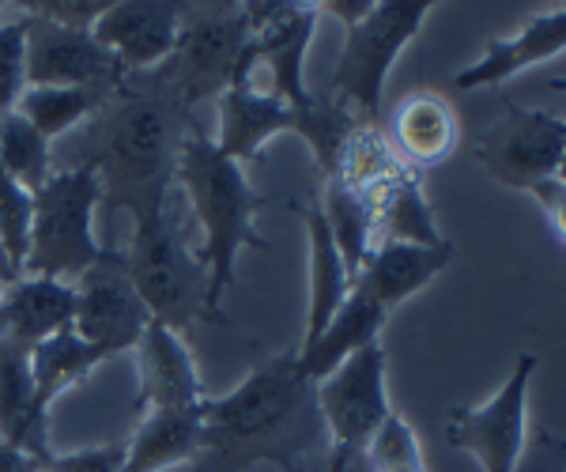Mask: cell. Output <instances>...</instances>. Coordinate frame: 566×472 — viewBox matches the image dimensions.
Here are the masks:
<instances>
[{
    "label": "cell",
    "mask_w": 566,
    "mask_h": 472,
    "mask_svg": "<svg viewBox=\"0 0 566 472\" xmlns=\"http://www.w3.org/2000/svg\"><path fill=\"white\" fill-rule=\"evenodd\" d=\"M325 442L317 386L303 378L295 352L264 359L227 397L205 401L200 461L223 472H245L258 461L298 472V461L314 458Z\"/></svg>",
    "instance_id": "obj_1"
},
{
    "label": "cell",
    "mask_w": 566,
    "mask_h": 472,
    "mask_svg": "<svg viewBox=\"0 0 566 472\" xmlns=\"http://www.w3.org/2000/svg\"><path fill=\"white\" fill-rule=\"evenodd\" d=\"M193 125L197 122L186 106L159 80H151V87H136L125 80L103 111L91 117L84 162H91L98 175L103 216H140L167 204L181 140Z\"/></svg>",
    "instance_id": "obj_2"
},
{
    "label": "cell",
    "mask_w": 566,
    "mask_h": 472,
    "mask_svg": "<svg viewBox=\"0 0 566 472\" xmlns=\"http://www.w3.org/2000/svg\"><path fill=\"white\" fill-rule=\"evenodd\" d=\"M175 181L186 189V197L193 201V212L205 231L200 242V261L208 272V292H205V314L208 322H223L219 303L231 292L234 269H239L242 250H269V239L258 234V208L264 204L261 193L250 186L242 162L227 159L216 148V140L200 125L186 133L178 151V170Z\"/></svg>",
    "instance_id": "obj_3"
},
{
    "label": "cell",
    "mask_w": 566,
    "mask_h": 472,
    "mask_svg": "<svg viewBox=\"0 0 566 472\" xmlns=\"http://www.w3.org/2000/svg\"><path fill=\"white\" fill-rule=\"evenodd\" d=\"M125 269H129L136 292L159 325L167 329H189L205 314L208 272L197 250L186 247V234L175 223L170 208H151V212L133 216V239L125 250Z\"/></svg>",
    "instance_id": "obj_4"
},
{
    "label": "cell",
    "mask_w": 566,
    "mask_h": 472,
    "mask_svg": "<svg viewBox=\"0 0 566 472\" xmlns=\"http://www.w3.org/2000/svg\"><path fill=\"white\" fill-rule=\"evenodd\" d=\"M103 204V189L91 162L53 175L34 193L31 247H27L23 276L76 280L103 258L106 247L95 239V212Z\"/></svg>",
    "instance_id": "obj_5"
},
{
    "label": "cell",
    "mask_w": 566,
    "mask_h": 472,
    "mask_svg": "<svg viewBox=\"0 0 566 472\" xmlns=\"http://www.w3.org/2000/svg\"><path fill=\"white\" fill-rule=\"evenodd\" d=\"M431 15V4H408V0H381L370 8L367 20L348 27V39L336 57V72L328 80V98L344 103L367 125H378L381 91H386L392 61L405 53L419 27Z\"/></svg>",
    "instance_id": "obj_6"
},
{
    "label": "cell",
    "mask_w": 566,
    "mask_h": 472,
    "mask_svg": "<svg viewBox=\"0 0 566 472\" xmlns=\"http://www.w3.org/2000/svg\"><path fill=\"white\" fill-rule=\"evenodd\" d=\"M245 45H250V20H245L242 4L200 12L193 20H181L175 53L163 61L155 80L189 111V106L219 98L231 87Z\"/></svg>",
    "instance_id": "obj_7"
},
{
    "label": "cell",
    "mask_w": 566,
    "mask_h": 472,
    "mask_svg": "<svg viewBox=\"0 0 566 472\" xmlns=\"http://www.w3.org/2000/svg\"><path fill=\"white\" fill-rule=\"evenodd\" d=\"M536 356L522 352L514 375L483 405H458L446 416V442L476 458L483 472H514L528 442V382Z\"/></svg>",
    "instance_id": "obj_8"
},
{
    "label": "cell",
    "mask_w": 566,
    "mask_h": 472,
    "mask_svg": "<svg viewBox=\"0 0 566 472\" xmlns=\"http://www.w3.org/2000/svg\"><path fill=\"white\" fill-rule=\"evenodd\" d=\"M566 148L563 117L547 111H525L502 95V122L476 140V159L491 178L510 189H533L555 178Z\"/></svg>",
    "instance_id": "obj_9"
},
{
    "label": "cell",
    "mask_w": 566,
    "mask_h": 472,
    "mask_svg": "<svg viewBox=\"0 0 566 472\" xmlns=\"http://www.w3.org/2000/svg\"><path fill=\"white\" fill-rule=\"evenodd\" d=\"M386 367L389 359L378 340L355 352L352 359H344L333 375L317 382V408H322L333 450L363 453L381 423L392 416Z\"/></svg>",
    "instance_id": "obj_10"
},
{
    "label": "cell",
    "mask_w": 566,
    "mask_h": 472,
    "mask_svg": "<svg viewBox=\"0 0 566 472\" xmlns=\"http://www.w3.org/2000/svg\"><path fill=\"white\" fill-rule=\"evenodd\" d=\"M76 322L72 329L87 344L103 348L106 356H122L140 344L144 329L155 322L136 292L129 269H125V250H103L87 272H80L76 284Z\"/></svg>",
    "instance_id": "obj_11"
},
{
    "label": "cell",
    "mask_w": 566,
    "mask_h": 472,
    "mask_svg": "<svg viewBox=\"0 0 566 472\" xmlns=\"http://www.w3.org/2000/svg\"><path fill=\"white\" fill-rule=\"evenodd\" d=\"M117 57L95 42L91 31L50 23L31 15L27 31V87H95L117 91L125 84Z\"/></svg>",
    "instance_id": "obj_12"
},
{
    "label": "cell",
    "mask_w": 566,
    "mask_h": 472,
    "mask_svg": "<svg viewBox=\"0 0 566 472\" xmlns=\"http://www.w3.org/2000/svg\"><path fill=\"white\" fill-rule=\"evenodd\" d=\"M181 31V4H159V0H125L109 4L103 20L91 27L95 42L117 57L125 76L151 72L175 53Z\"/></svg>",
    "instance_id": "obj_13"
},
{
    "label": "cell",
    "mask_w": 566,
    "mask_h": 472,
    "mask_svg": "<svg viewBox=\"0 0 566 472\" xmlns=\"http://www.w3.org/2000/svg\"><path fill=\"white\" fill-rule=\"evenodd\" d=\"M136 367H140L136 416H144L148 408H197L208 401L186 340L167 325L151 322L144 329L136 344Z\"/></svg>",
    "instance_id": "obj_14"
},
{
    "label": "cell",
    "mask_w": 566,
    "mask_h": 472,
    "mask_svg": "<svg viewBox=\"0 0 566 472\" xmlns=\"http://www.w3.org/2000/svg\"><path fill=\"white\" fill-rule=\"evenodd\" d=\"M291 129H295V106H287L283 98L269 95V91L245 84V80H231V87L219 95L216 148L227 159H258L272 136Z\"/></svg>",
    "instance_id": "obj_15"
},
{
    "label": "cell",
    "mask_w": 566,
    "mask_h": 472,
    "mask_svg": "<svg viewBox=\"0 0 566 472\" xmlns=\"http://www.w3.org/2000/svg\"><path fill=\"white\" fill-rule=\"evenodd\" d=\"M76 322V292L65 280L20 276L0 295V340L34 348Z\"/></svg>",
    "instance_id": "obj_16"
},
{
    "label": "cell",
    "mask_w": 566,
    "mask_h": 472,
    "mask_svg": "<svg viewBox=\"0 0 566 472\" xmlns=\"http://www.w3.org/2000/svg\"><path fill=\"white\" fill-rule=\"evenodd\" d=\"M453 261V242L442 247H408V242H378L370 250L367 265L355 276V292L370 295L381 311L408 303L412 295L423 292L427 284Z\"/></svg>",
    "instance_id": "obj_17"
},
{
    "label": "cell",
    "mask_w": 566,
    "mask_h": 472,
    "mask_svg": "<svg viewBox=\"0 0 566 472\" xmlns=\"http://www.w3.org/2000/svg\"><path fill=\"white\" fill-rule=\"evenodd\" d=\"M0 439L39 461H50V408L39 401L31 348L0 340Z\"/></svg>",
    "instance_id": "obj_18"
},
{
    "label": "cell",
    "mask_w": 566,
    "mask_h": 472,
    "mask_svg": "<svg viewBox=\"0 0 566 472\" xmlns=\"http://www.w3.org/2000/svg\"><path fill=\"white\" fill-rule=\"evenodd\" d=\"M563 50H566V8L533 15V20H528L517 34H510V39H491L488 50L480 53V61H472L469 69H461L458 76H453V84L461 91L495 87L502 80L517 76L522 69L552 61L555 53H563Z\"/></svg>",
    "instance_id": "obj_19"
},
{
    "label": "cell",
    "mask_w": 566,
    "mask_h": 472,
    "mask_svg": "<svg viewBox=\"0 0 566 472\" xmlns=\"http://www.w3.org/2000/svg\"><path fill=\"white\" fill-rule=\"evenodd\" d=\"M205 450V405L148 408L125 447L122 472H167L181 461H200Z\"/></svg>",
    "instance_id": "obj_20"
},
{
    "label": "cell",
    "mask_w": 566,
    "mask_h": 472,
    "mask_svg": "<svg viewBox=\"0 0 566 472\" xmlns=\"http://www.w3.org/2000/svg\"><path fill=\"white\" fill-rule=\"evenodd\" d=\"M458 114L434 91H416L397 106L389 122V148L405 167H434V162L450 159L458 148Z\"/></svg>",
    "instance_id": "obj_21"
},
{
    "label": "cell",
    "mask_w": 566,
    "mask_h": 472,
    "mask_svg": "<svg viewBox=\"0 0 566 472\" xmlns=\"http://www.w3.org/2000/svg\"><path fill=\"white\" fill-rule=\"evenodd\" d=\"M386 317L389 314L381 311L370 295H363V292H355V287H352L348 303L336 311L333 322H328L310 344H298V348H295V359H298L303 378H310V382L317 386L322 378L333 375L344 359H352L355 352L378 344L381 329H386Z\"/></svg>",
    "instance_id": "obj_22"
},
{
    "label": "cell",
    "mask_w": 566,
    "mask_h": 472,
    "mask_svg": "<svg viewBox=\"0 0 566 472\" xmlns=\"http://www.w3.org/2000/svg\"><path fill=\"white\" fill-rule=\"evenodd\" d=\"M295 212L306 220V247H310V311L303 344H310L325 329L352 295V276L344 269V258L336 250L328 223L317 204H295Z\"/></svg>",
    "instance_id": "obj_23"
},
{
    "label": "cell",
    "mask_w": 566,
    "mask_h": 472,
    "mask_svg": "<svg viewBox=\"0 0 566 472\" xmlns=\"http://www.w3.org/2000/svg\"><path fill=\"white\" fill-rule=\"evenodd\" d=\"M374 204V231L378 242H408V247H442V231H438L434 208L423 193L419 170L405 167L397 178L386 181L378 193L370 197Z\"/></svg>",
    "instance_id": "obj_24"
},
{
    "label": "cell",
    "mask_w": 566,
    "mask_h": 472,
    "mask_svg": "<svg viewBox=\"0 0 566 472\" xmlns=\"http://www.w3.org/2000/svg\"><path fill=\"white\" fill-rule=\"evenodd\" d=\"M322 216L328 223V234H333L336 250L344 258V269H348L352 284L359 276V269L367 265L370 250L378 247V231H374V204L367 193L344 186V181L328 178L325 181V197H322Z\"/></svg>",
    "instance_id": "obj_25"
},
{
    "label": "cell",
    "mask_w": 566,
    "mask_h": 472,
    "mask_svg": "<svg viewBox=\"0 0 566 472\" xmlns=\"http://www.w3.org/2000/svg\"><path fill=\"white\" fill-rule=\"evenodd\" d=\"M109 356L95 344H87L76 329H61L57 337L42 340L31 348V375L34 389H39V401L50 408L65 389L80 386L98 363H106Z\"/></svg>",
    "instance_id": "obj_26"
},
{
    "label": "cell",
    "mask_w": 566,
    "mask_h": 472,
    "mask_svg": "<svg viewBox=\"0 0 566 472\" xmlns=\"http://www.w3.org/2000/svg\"><path fill=\"white\" fill-rule=\"evenodd\" d=\"M109 95L114 91H95V87H27L15 111L53 144L69 129L91 122L109 103Z\"/></svg>",
    "instance_id": "obj_27"
},
{
    "label": "cell",
    "mask_w": 566,
    "mask_h": 472,
    "mask_svg": "<svg viewBox=\"0 0 566 472\" xmlns=\"http://www.w3.org/2000/svg\"><path fill=\"white\" fill-rule=\"evenodd\" d=\"M359 125H367V122H359L344 103H336V98H328V95H314L303 111H295V129L291 133H298L310 144V151H314L317 167H322V175L328 181V178H336L344 148H348L352 133L359 129Z\"/></svg>",
    "instance_id": "obj_28"
},
{
    "label": "cell",
    "mask_w": 566,
    "mask_h": 472,
    "mask_svg": "<svg viewBox=\"0 0 566 472\" xmlns=\"http://www.w3.org/2000/svg\"><path fill=\"white\" fill-rule=\"evenodd\" d=\"M0 167L20 181L27 193H39L45 181L53 178L50 140L20 111L0 117Z\"/></svg>",
    "instance_id": "obj_29"
},
{
    "label": "cell",
    "mask_w": 566,
    "mask_h": 472,
    "mask_svg": "<svg viewBox=\"0 0 566 472\" xmlns=\"http://www.w3.org/2000/svg\"><path fill=\"white\" fill-rule=\"evenodd\" d=\"M363 469L367 472H427L419 434L400 412H392L378 428V434L367 442V450H363Z\"/></svg>",
    "instance_id": "obj_30"
},
{
    "label": "cell",
    "mask_w": 566,
    "mask_h": 472,
    "mask_svg": "<svg viewBox=\"0 0 566 472\" xmlns=\"http://www.w3.org/2000/svg\"><path fill=\"white\" fill-rule=\"evenodd\" d=\"M31 220H34V193L0 167V242H4L8 258H12L15 272L23 276L27 247H31Z\"/></svg>",
    "instance_id": "obj_31"
},
{
    "label": "cell",
    "mask_w": 566,
    "mask_h": 472,
    "mask_svg": "<svg viewBox=\"0 0 566 472\" xmlns=\"http://www.w3.org/2000/svg\"><path fill=\"white\" fill-rule=\"evenodd\" d=\"M27 31H31L27 12L0 20V117L12 114L27 91Z\"/></svg>",
    "instance_id": "obj_32"
},
{
    "label": "cell",
    "mask_w": 566,
    "mask_h": 472,
    "mask_svg": "<svg viewBox=\"0 0 566 472\" xmlns=\"http://www.w3.org/2000/svg\"><path fill=\"white\" fill-rule=\"evenodd\" d=\"M106 0H42V4H23L27 15H39V20L72 27V31H91L106 12Z\"/></svg>",
    "instance_id": "obj_33"
},
{
    "label": "cell",
    "mask_w": 566,
    "mask_h": 472,
    "mask_svg": "<svg viewBox=\"0 0 566 472\" xmlns=\"http://www.w3.org/2000/svg\"><path fill=\"white\" fill-rule=\"evenodd\" d=\"M125 447H91L76 453H53L39 472H122Z\"/></svg>",
    "instance_id": "obj_34"
},
{
    "label": "cell",
    "mask_w": 566,
    "mask_h": 472,
    "mask_svg": "<svg viewBox=\"0 0 566 472\" xmlns=\"http://www.w3.org/2000/svg\"><path fill=\"white\" fill-rule=\"evenodd\" d=\"M514 472H566V439L555 431H533Z\"/></svg>",
    "instance_id": "obj_35"
},
{
    "label": "cell",
    "mask_w": 566,
    "mask_h": 472,
    "mask_svg": "<svg viewBox=\"0 0 566 472\" xmlns=\"http://www.w3.org/2000/svg\"><path fill=\"white\" fill-rule=\"evenodd\" d=\"M528 193L541 201V208H544V216L552 220V227H555V234L566 242V186H559L555 178H547V181H541V186H533Z\"/></svg>",
    "instance_id": "obj_36"
},
{
    "label": "cell",
    "mask_w": 566,
    "mask_h": 472,
    "mask_svg": "<svg viewBox=\"0 0 566 472\" xmlns=\"http://www.w3.org/2000/svg\"><path fill=\"white\" fill-rule=\"evenodd\" d=\"M317 8V15H336L344 27H355L359 20H367L370 15V8H374V0H325V4H314Z\"/></svg>",
    "instance_id": "obj_37"
},
{
    "label": "cell",
    "mask_w": 566,
    "mask_h": 472,
    "mask_svg": "<svg viewBox=\"0 0 566 472\" xmlns=\"http://www.w3.org/2000/svg\"><path fill=\"white\" fill-rule=\"evenodd\" d=\"M45 461L31 458V453H23L20 447H12V442L0 439V472H39Z\"/></svg>",
    "instance_id": "obj_38"
},
{
    "label": "cell",
    "mask_w": 566,
    "mask_h": 472,
    "mask_svg": "<svg viewBox=\"0 0 566 472\" xmlns=\"http://www.w3.org/2000/svg\"><path fill=\"white\" fill-rule=\"evenodd\" d=\"M325 472H367V469H363V453H352V450H333V447H328Z\"/></svg>",
    "instance_id": "obj_39"
},
{
    "label": "cell",
    "mask_w": 566,
    "mask_h": 472,
    "mask_svg": "<svg viewBox=\"0 0 566 472\" xmlns=\"http://www.w3.org/2000/svg\"><path fill=\"white\" fill-rule=\"evenodd\" d=\"M0 280H4V287H8V284H15V280H20V272H15L12 258H8L4 242H0Z\"/></svg>",
    "instance_id": "obj_40"
},
{
    "label": "cell",
    "mask_w": 566,
    "mask_h": 472,
    "mask_svg": "<svg viewBox=\"0 0 566 472\" xmlns=\"http://www.w3.org/2000/svg\"><path fill=\"white\" fill-rule=\"evenodd\" d=\"M555 181L566 186V148H563V159H559V170H555Z\"/></svg>",
    "instance_id": "obj_41"
},
{
    "label": "cell",
    "mask_w": 566,
    "mask_h": 472,
    "mask_svg": "<svg viewBox=\"0 0 566 472\" xmlns=\"http://www.w3.org/2000/svg\"><path fill=\"white\" fill-rule=\"evenodd\" d=\"M547 87L559 91V95H566V76H563V80H552V84H547Z\"/></svg>",
    "instance_id": "obj_42"
},
{
    "label": "cell",
    "mask_w": 566,
    "mask_h": 472,
    "mask_svg": "<svg viewBox=\"0 0 566 472\" xmlns=\"http://www.w3.org/2000/svg\"><path fill=\"white\" fill-rule=\"evenodd\" d=\"M0 295H4V280H0Z\"/></svg>",
    "instance_id": "obj_43"
},
{
    "label": "cell",
    "mask_w": 566,
    "mask_h": 472,
    "mask_svg": "<svg viewBox=\"0 0 566 472\" xmlns=\"http://www.w3.org/2000/svg\"><path fill=\"white\" fill-rule=\"evenodd\" d=\"M563 129H566V122H563Z\"/></svg>",
    "instance_id": "obj_44"
}]
</instances>
